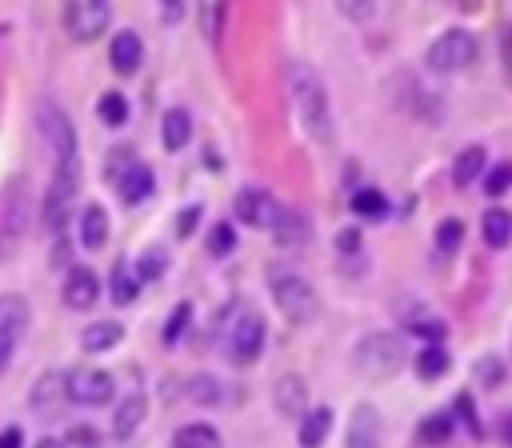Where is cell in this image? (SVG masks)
<instances>
[{
	"mask_svg": "<svg viewBox=\"0 0 512 448\" xmlns=\"http://www.w3.org/2000/svg\"><path fill=\"white\" fill-rule=\"evenodd\" d=\"M172 448H220V432L204 420H192L172 432Z\"/></svg>",
	"mask_w": 512,
	"mask_h": 448,
	"instance_id": "cell-25",
	"label": "cell"
},
{
	"mask_svg": "<svg viewBox=\"0 0 512 448\" xmlns=\"http://www.w3.org/2000/svg\"><path fill=\"white\" fill-rule=\"evenodd\" d=\"M28 404H32V412L36 416H60L64 412V404H68V384H64V372H44L36 384H32V392H28Z\"/></svg>",
	"mask_w": 512,
	"mask_h": 448,
	"instance_id": "cell-12",
	"label": "cell"
},
{
	"mask_svg": "<svg viewBox=\"0 0 512 448\" xmlns=\"http://www.w3.org/2000/svg\"><path fill=\"white\" fill-rule=\"evenodd\" d=\"M96 440H100V436H96V428H92V424H72V428H68V436H64L60 444H76V448H96Z\"/></svg>",
	"mask_w": 512,
	"mask_h": 448,
	"instance_id": "cell-43",
	"label": "cell"
},
{
	"mask_svg": "<svg viewBox=\"0 0 512 448\" xmlns=\"http://www.w3.org/2000/svg\"><path fill=\"white\" fill-rule=\"evenodd\" d=\"M200 212H204L200 204H188V208H184V212L176 216V236H180V240H184V236H192V228H196V220H200Z\"/></svg>",
	"mask_w": 512,
	"mask_h": 448,
	"instance_id": "cell-45",
	"label": "cell"
},
{
	"mask_svg": "<svg viewBox=\"0 0 512 448\" xmlns=\"http://www.w3.org/2000/svg\"><path fill=\"white\" fill-rule=\"evenodd\" d=\"M0 448H24V428L20 424L0 428Z\"/></svg>",
	"mask_w": 512,
	"mask_h": 448,
	"instance_id": "cell-47",
	"label": "cell"
},
{
	"mask_svg": "<svg viewBox=\"0 0 512 448\" xmlns=\"http://www.w3.org/2000/svg\"><path fill=\"white\" fill-rule=\"evenodd\" d=\"M460 240H464V220L444 216V220L436 224V248H440V252H456Z\"/></svg>",
	"mask_w": 512,
	"mask_h": 448,
	"instance_id": "cell-35",
	"label": "cell"
},
{
	"mask_svg": "<svg viewBox=\"0 0 512 448\" xmlns=\"http://www.w3.org/2000/svg\"><path fill=\"white\" fill-rule=\"evenodd\" d=\"M500 60H504V76L512 84V24L500 32Z\"/></svg>",
	"mask_w": 512,
	"mask_h": 448,
	"instance_id": "cell-46",
	"label": "cell"
},
{
	"mask_svg": "<svg viewBox=\"0 0 512 448\" xmlns=\"http://www.w3.org/2000/svg\"><path fill=\"white\" fill-rule=\"evenodd\" d=\"M224 16H228V8H224L220 0H212V4H200V20H204V36H208L212 44H220V28H224Z\"/></svg>",
	"mask_w": 512,
	"mask_h": 448,
	"instance_id": "cell-37",
	"label": "cell"
},
{
	"mask_svg": "<svg viewBox=\"0 0 512 448\" xmlns=\"http://www.w3.org/2000/svg\"><path fill=\"white\" fill-rule=\"evenodd\" d=\"M340 12H344V16H372L376 8H372V4H340Z\"/></svg>",
	"mask_w": 512,
	"mask_h": 448,
	"instance_id": "cell-49",
	"label": "cell"
},
{
	"mask_svg": "<svg viewBox=\"0 0 512 448\" xmlns=\"http://www.w3.org/2000/svg\"><path fill=\"white\" fill-rule=\"evenodd\" d=\"M12 348H16V340H12V336H0V372H4L8 360H12Z\"/></svg>",
	"mask_w": 512,
	"mask_h": 448,
	"instance_id": "cell-48",
	"label": "cell"
},
{
	"mask_svg": "<svg viewBox=\"0 0 512 448\" xmlns=\"http://www.w3.org/2000/svg\"><path fill=\"white\" fill-rule=\"evenodd\" d=\"M232 216L240 220V224H248V228H264V232H272V224H276V216H280V204L272 200V192L268 188H240L236 192V200H232Z\"/></svg>",
	"mask_w": 512,
	"mask_h": 448,
	"instance_id": "cell-9",
	"label": "cell"
},
{
	"mask_svg": "<svg viewBox=\"0 0 512 448\" xmlns=\"http://www.w3.org/2000/svg\"><path fill=\"white\" fill-rule=\"evenodd\" d=\"M104 240H108V212L100 204H88L80 212V244L96 252V248H104Z\"/></svg>",
	"mask_w": 512,
	"mask_h": 448,
	"instance_id": "cell-24",
	"label": "cell"
},
{
	"mask_svg": "<svg viewBox=\"0 0 512 448\" xmlns=\"http://www.w3.org/2000/svg\"><path fill=\"white\" fill-rule=\"evenodd\" d=\"M64 384H68V400L76 404H108L116 392V380L104 368H72Z\"/></svg>",
	"mask_w": 512,
	"mask_h": 448,
	"instance_id": "cell-10",
	"label": "cell"
},
{
	"mask_svg": "<svg viewBox=\"0 0 512 448\" xmlns=\"http://www.w3.org/2000/svg\"><path fill=\"white\" fill-rule=\"evenodd\" d=\"M476 380H480L484 388H496V384L504 380V368H500V360H492V356L476 360Z\"/></svg>",
	"mask_w": 512,
	"mask_h": 448,
	"instance_id": "cell-42",
	"label": "cell"
},
{
	"mask_svg": "<svg viewBox=\"0 0 512 448\" xmlns=\"http://www.w3.org/2000/svg\"><path fill=\"white\" fill-rule=\"evenodd\" d=\"M96 116H100V124H108V128L128 124V100H124V92H104V96L96 100Z\"/></svg>",
	"mask_w": 512,
	"mask_h": 448,
	"instance_id": "cell-34",
	"label": "cell"
},
{
	"mask_svg": "<svg viewBox=\"0 0 512 448\" xmlns=\"http://www.w3.org/2000/svg\"><path fill=\"white\" fill-rule=\"evenodd\" d=\"M132 272H136V280H140V284H148V280H160V276L168 272V252H164L160 244L144 248V252H140V260L132 264Z\"/></svg>",
	"mask_w": 512,
	"mask_h": 448,
	"instance_id": "cell-32",
	"label": "cell"
},
{
	"mask_svg": "<svg viewBox=\"0 0 512 448\" xmlns=\"http://www.w3.org/2000/svg\"><path fill=\"white\" fill-rule=\"evenodd\" d=\"M160 136H164V148L168 152H180L192 140V116H188V108H168L164 120H160Z\"/></svg>",
	"mask_w": 512,
	"mask_h": 448,
	"instance_id": "cell-20",
	"label": "cell"
},
{
	"mask_svg": "<svg viewBox=\"0 0 512 448\" xmlns=\"http://www.w3.org/2000/svg\"><path fill=\"white\" fill-rule=\"evenodd\" d=\"M184 396H188L192 404H220V400H224V384H220L216 376L200 372V376H188V380H184Z\"/></svg>",
	"mask_w": 512,
	"mask_h": 448,
	"instance_id": "cell-31",
	"label": "cell"
},
{
	"mask_svg": "<svg viewBox=\"0 0 512 448\" xmlns=\"http://www.w3.org/2000/svg\"><path fill=\"white\" fill-rule=\"evenodd\" d=\"M268 292H272V304L280 308V316L292 324H308L320 312L316 288L292 268H268Z\"/></svg>",
	"mask_w": 512,
	"mask_h": 448,
	"instance_id": "cell-2",
	"label": "cell"
},
{
	"mask_svg": "<svg viewBox=\"0 0 512 448\" xmlns=\"http://www.w3.org/2000/svg\"><path fill=\"white\" fill-rule=\"evenodd\" d=\"M144 416H148V396H144V392H128V396L116 404V412H112V436H116V440H128V436L144 424Z\"/></svg>",
	"mask_w": 512,
	"mask_h": 448,
	"instance_id": "cell-17",
	"label": "cell"
},
{
	"mask_svg": "<svg viewBox=\"0 0 512 448\" xmlns=\"http://www.w3.org/2000/svg\"><path fill=\"white\" fill-rule=\"evenodd\" d=\"M352 212L364 216V220H384L388 216V200L376 188H356L352 192Z\"/></svg>",
	"mask_w": 512,
	"mask_h": 448,
	"instance_id": "cell-33",
	"label": "cell"
},
{
	"mask_svg": "<svg viewBox=\"0 0 512 448\" xmlns=\"http://www.w3.org/2000/svg\"><path fill=\"white\" fill-rule=\"evenodd\" d=\"M36 448H64L60 440H52V436H44V440H36Z\"/></svg>",
	"mask_w": 512,
	"mask_h": 448,
	"instance_id": "cell-52",
	"label": "cell"
},
{
	"mask_svg": "<svg viewBox=\"0 0 512 448\" xmlns=\"http://www.w3.org/2000/svg\"><path fill=\"white\" fill-rule=\"evenodd\" d=\"M236 248V228H232V220H220L212 232H208V252L220 260V256H228Z\"/></svg>",
	"mask_w": 512,
	"mask_h": 448,
	"instance_id": "cell-36",
	"label": "cell"
},
{
	"mask_svg": "<svg viewBox=\"0 0 512 448\" xmlns=\"http://www.w3.org/2000/svg\"><path fill=\"white\" fill-rule=\"evenodd\" d=\"M188 320H192V304H188V300H180V304L172 308L168 324H164V344H176V340H180V332L188 328Z\"/></svg>",
	"mask_w": 512,
	"mask_h": 448,
	"instance_id": "cell-39",
	"label": "cell"
},
{
	"mask_svg": "<svg viewBox=\"0 0 512 448\" xmlns=\"http://www.w3.org/2000/svg\"><path fill=\"white\" fill-rule=\"evenodd\" d=\"M448 412L468 428V436H476V440L484 436V428H480V420H476V412H472V396H468V392H460V396H456V404H452Z\"/></svg>",
	"mask_w": 512,
	"mask_h": 448,
	"instance_id": "cell-38",
	"label": "cell"
},
{
	"mask_svg": "<svg viewBox=\"0 0 512 448\" xmlns=\"http://www.w3.org/2000/svg\"><path fill=\"white\" fill-rule=\"evenodd\" d=\"M76 188H80V160L56 164V176H52L48 196H44V228H48V232H60V228H64Z\"/></svg>",
	"mask_w": 512,
	"mask_h": 448,
	"instance_id": "cell-5",
	"label": "cell"
},
{
	"mask_svg": "<svg viewBox=\"0 0 512 448\" xmlns=\"http://www.w3.org/2000/svg\"><path fill=\"white\" fill-rule=\"evenodd\" d=\"M500 436H504V444H512V412L500 416Z\"/></svg>",
	"mask_w": 512,
	"mask_h": 448,
	"instance_id": "cell-51",
	"label": "cell"
},
{
	"mask_svg": "<svg viewBox=\"0 0 512 448\" xmlns=\"http://www.w3.org/2000/svg\"><path fill=\"white\" fill-rule=\"evenodd\" d=\"M140 60H144V44H140V36L136 32H116L112 36V44H108V64H112V72H120V76H132L136 68H140Z\"/></svg>",
	"mask_w": 512,
	"mask_h": 448,
	"instance_id": "cell-16",
	"label": "cell"
},
{
	"mask_svg": "<svg viewBox=\"0 0 512 448\" xmlns=\"http://www.w3.org/2000/svg\"><path fill=\"white\" fill-rule=\"evenodd\" d=\"M36 120H40V132H44L48 148L56 152V164L76 160V128H72L68 112L60 104H40L36 108Z\"/></svg>",
	"mask_w": 512,
	"mask_h": 448,
	"instance_id": "cell-8",
	"label": "cell"
},
{
	"mask_svg": "<svg viewBox=\"0 0 512 448\" xmlns=\"http://www.w3.org/2000/svg\"><path fill=\"white\" fill-rule=\"evenodd\" d=\"M152 188H156V176H152V168L148 164H132L120 180H116V192H120V200L124 204H140V200H148L152 196Z\"/></svg>",
	"mask_w": 512,
	"mask_h": 448,
	"instance_id": "cell-18",
	"label": "cell"
},
{
	"mask_svg": "<svg viewBox=\"0 0 512 448\" xmlns=\"http://www.w3.org/2000/svg\"><path fill=\"white\" fill-rule=\"evenodd\" d=\"M480 232H484V240H488L492 248H504V244L512 240V212L488 208V212L480 216Z\"/></svg>",
	"mask_w": 512,
	"mask_h": 448,
	"instance_id": "cell-29",
	"label": "cell"
},
{
	"mask_svg": "<svg viewBox=\"0 0 512 448\" xmlns=\"http://www.w3.org/2000/svg\"><path fill=\"white\" fill-rule=\"evenodd\" d=\"M332 432V408H308L304 416H300V448H320L324 444V436Z\"/></svg>",
	"mask_w": 512,
	"mask_h": 448,
	"instance_id": "cell-23",
	"label": "cell"
},
{
	"mask_svg": "<svg viewBox=\"0 0 512 448\" xmlns=\"http://www.w3.org/2000/svg\"><path fill=\"white\" fill-rule=\"evenodd\" d=\"M508 188H512V160L488 168V176H484V192H488V196H504Z\"/></svg>",
	"mask_w": 512,
	"mask_h": 448,
	"instance_id": "cell-40",
	"label": "cell"
},
{
	"mask_svg": "<svg viewBox=\"0 0 512 448\" xmlns=\"http://www.w3.org/2000/svg\"><path fill=\"white\" fill-rule=\"evenodd\" d=\"M272 404L284 420H300L308 412V388L300 376H280L276 388H272Z\"/></svg>",
	"mask_w": 512,
	"mask_h": 448,
	"instance_id": "cell-15",
	"label": "cell"
},
{
	"mask_svg": "<svg viewBox=\"0 0 512 448\" xmlns=\"http://www.w3.org/2000/svg\"><path fill=\"white\" fill-rule=\"evenodd\" d=\"M120 340H124V324H120V320H96V324H88V328L80 332L84 352H108V348H116Z\"/></svg>",
	"mask_w": 512,
	"mask_h": 448,
	"instance_id": "cell-22",
	"label": "cell"
},
{
	"mask_svg": "<svg viewBox=\"0 0 512 448\" xmlns=\"http://www.w3.org/2000/svg\"><path fill=\"white\" fill-rule=\"evenodd\" d=\"M160 16H164V24H172L184 16V4H160Z\"/></svg>",
	"mask_w": 512,
	"mask_h": 448,
	"instance_id": "cell-50",
	"label": "cell"
},
{
	"mask_svg": "<svg viewBox=\"0 0 512 448\" xmlns=\"http://www.w3.org/2000/svg\"><path fill=\"white\" fill-rule=\"evenodd\" d=\"M60 296L72 312H88L96 300H100V276L88 268V264H72L64 272V284H60Z\"/></svg>",
	"mask_w": 512,
	"mask_h": 448,
	"instance_id": "cell-11",
	"label": "cell"
},
{
	"mask_svg": "<svg viewBox=\"0 0 512 448\" xmlns=\"http://www.w3.org/2000/svg\"><path fill=\"white\" fill-rule=\"evenodd\" d=\"M452 428H456V416L448 412V408H440V412H432V416H424L420 424H416V440L420 444H448V436H452Z\"/></svg>",
	"mask_w": 512,
	"mask_h": 448,
	"instance_id": "cell-26",
	"label": "cell"
},
{
	"mask_svg": "<svg viewBox=\"0 0 512 448\" xmlns=\"http://www.w3.org/2000/svg\"><path fill=\"white\" fill-rule=\"evenodd\" d=\"M288 96L296 108V120L304 124V132L320 144L332 140V108H328V88L320 80V72L304 60L288 64Z\"/></svg>",
	"mask_w": 512,
	"mask_h": 448,
	"instance_id": "cell-1",
	"label": "cell"
},
{
	"mask_svg": "<svg viewBox=\"0 0 512 448\" xmlns=\"http://www.w3.org/2000/svg\"><path fill=\"white\" fill-rule=\"evenodd\" d=\"M344 448H384V432H380V416L372 404H356L352 424H348V444Z\"/></svg>",
	"mask_w": 512,
	"mask_h": 448,
	"instance_id": "cell-14",
	"label": "cell"
},
{
	"mask_svg": "<svg viewBox=\"0 0 512 448\" xmlns=\"http://www.w3.org/2000/svg\"><path fill=\"white\" fill-rule=\"evenodd\" d=\"M132 164H136V152H132V148H112V152H108V164H104V176L116 184Z\"/></svg>",
	"mask_w": 512,
	"mask_h": 448,
	"instance_id": "cell-41",
	"label": "cell"
},
{
	"mask_svg": "<svg viewBox=\"0 0 512 448\" xmlns=\"http://www.w3.org/2000/svg\"><path fill=\"white\" fill-rule=\"evenodd\" d=\"M264 336H268V324L256 308H240L236 324H232V336H228V360L232 364H256L260 352H264Z\"/></svg>",
	"mask_w": 512,
	"mask_h": 448,
	"instance_id": "cell-6",
	"label": "cell"
},
{
	"mask_svg": "<svg viewBox=\"0 0 512 448\" xmlns=\"http://www.w3.org/2000/svg\"><path fill=\"white\" fill-rule=\"evenodd\" d=\"M424 60H428L432 72H464L476 60V36L464 32V28H448L428 44Z\"/></svg>",
	"mask_w": 512,
	"mask_h": 448,
	"instance_id": "cell-4",
	"label": "cell"
},
{
	"mask_svg": "<svg viewBox=\"0 0 512 448\" xmlns=\"http://www.w3.org/2000/svg\"><path fill=\"white\" fill-rule=\"evenodd\" d=\"M448 364H452V356H448V348H444V344H424V348H416V372H420L424 380L444 376V372H448Z\"/></svg>",
	"mask_w": 512,
	"mask_h": 448,
	"instance_id": "cell-30",
	"label": "cell"
},
{
	"mask_svg": "<svg viewBox=\"0 0 512 448\" xmlns=\"http://www.w3.org/2000/svg\"><path fill=\"white\" fill-rule=\"evenodd\" d=\"M484 164H488L484 144H468V148H460V156L452 160V184H456V188L476 184V180H480V172H484Z\"/></svg>",
	"mask_w": 512,
	"mask_h": 448,
	"instance_id": "cell-19",
	"label": "cell"
},
{
	"mask_svg": "<svg viewBox=\"0 0 512 448\" xmlns=\"http://www.w3.org/2000/svg\"><path fill=\"white\" fill-rule=\"evenodd\" d=\"M24 220H28V196H24V188H12L8 192V204L0 212V260L12 256V248L20 244Z\"/></svg>",
	"mask_w": 512,
	"mask_h": 448,
	"instance_id": "cell-13",
	"label": "cell"
},
{
	"mask_svg": "<svg viewBox=\"0 0 512 448\" xmlns=\"http://www.w3.org/2000/svg\"><path fill=\"white\" fill-rule=\"evenodd\" d=\"M356 372L368 380H392L404 368V340L396 332H368L352 352Z\"/></svg>",
	"mask_w": 512,
	"mask_h": 448,
	"instance_id": "cell-3",
	"label": "cell"
},
{
	"mask_svg": "<svg viewBox=\"0 0 512 448\" xmlns=\"http://www.w3.org/2000/svg\"><path fill=\"white\" fill-rule=\"evenodd\" d=\"M108 20H112V4H104V0H68L64 4V32L80 44L100 40Z\"/></svg>",
	"mask_w": 512,
	"mask_h": 448,
	"instance_id": "cell-7",
	"label": "cell"
},
{
	"mask_svg": "<svg viewBox=\"0 0 512 448\" xmlns=\"http://www.w3.org/2000/svg\"><path fill=\"white\" fill-rule=\"evenodd\" d=\"M28 328V300L24 296H0V336H20Z\"/></svg>",
	"mask_w": 512,
	"mask_h": 448,
	"instance_id": "cell-27",
	"label": "cell"
},
{
	"mask_svg": "<svg viewBox=\"0 0 512 448\" xmlns=\"http://www.w3.org/2000/svg\"><path fill=\"white\" fill-rule=\"evenodd\" d=\"M272 236H276V244H280V248L296 252V248L308 240V220H304L300 212L280 208V216H276V224H272Z\"/></svg>",
	"mask_w": 512,
	"mask_h": 448,
	"instance_id": "cell-21",
	"label": "cell"
},
{
	"mask_svg": "<svg viewBox=\"0 0 512 448\" xmlns=\"http://www.w3.org/2000/svg\"><path fill=\"white\" fill-rule=\"evenodd\" d=\"M360 248H364V236H360L356 228H344V232L336 236V252H340V256H360Z\"/></svg>",
	"mask_w": 512,
	"mask_h": 448,
	"instance_id": "cell-44",
	"label": "cell"
},
{
	"mask_svg": "<svg viewBox=\"0 0 512 448\" xmlns=\"http://www.w3.org/2000/svg\"><path fill=\"white\" fill-rule=\"evenodd\" d=\"M108 292H112V304H132V300L140 296V280H136V272H132L128 260H116V264H112V284H108Z\"/></svg>",
	"mask_w": 512,
	"mask_h": 448,
	"instance_id": "cell-28",
	"label": "cell"
}]
</instances>
